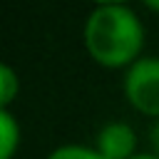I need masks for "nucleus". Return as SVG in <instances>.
<instances>
[{
    "label": "nucleus",
    "instance_id": "obj_1",
    "mask_svg": "<svg viewBox=\"0 0 159 159\" xmlns=\"http://www.w3.org/2000/svg\"><path fill=\"white\" fill-rule=\"evenodd\" d=\"M144 45L137 12L122 2H102L84 20V47L89 57L109 70L132 67Z\"/></svg>",
    "mask_w": 159,
    "mask_h": 159
},
{
    "label": "nucleus",
    "instance_id": "obj_7",
    "mask_svg": "<svg viewBox=\"0 0 159 159\" xmlns=\"http://www.w3.org/2000/svg\"><path fill=\"white\" fill-rule=\"evenodd\" d=\"M149 142H152V149H154V154L159 157V119L152 124V129H149Z\"/></svg>",
    "mask_w": 159,
    "mask_h": 159
},
{
    "label": "nucleus",
    "instance_id": "obj_2",
    "mask_svg": "<svg viewBox=\"0 0 159 159\" xmlns=\"http://www.w3.org/2000/svg\"><path fill=\"white\" fill-rule=\"evenodd\" d=\"M124 97L139 114L159 119V57H139L124 72Z\"/></svg>",
    "mask_w": 159,
    "mask_h": 159
},
{
    "label": "nucleus",
    "instance_id": "obj_4",
    "mask_svg": "<svg viewBox=\"0 0 159 159\" xmlns=\"http://www.w3.org/2000/svg\"><path fill=\"white\" fill-rule=\"evenodd\" d=\"M20 147V124L10 109H0V159H12Z\"/></svg>",
    "mask_w": 159,
    "mask_h": 159
},
{
    "label": "nucleus",
    "instance_id": "obj_5",
    "mask_svg": "<svg viewBox=\"0 0 159 159\" xmlns=\"http://www.w3.org/2000/svg\"><path fill=\"white\" fill-rule=\"evenodd\" d=\"M20 92V80L10 65H0V109H10V102Z\"/></svg>",
    "mask_w": 159,
    "mask_h": 159
},
{
    "label": "nucleus",
    "instance_id": "obj_3",
    "mask_svg": "<svg viewBox=\"0 0 159 159\" xmlns=\"http://www.w3.org/2000/svg\"><path fill=\"white\" fill-rule=\"evenodd\" d=\"M94 149L104 159H132L139 154L137 134L127 122H107L94 137Z\"/></svg>",
    "mask_w": 159,
    "mask_h": 159
},
{
    "label": "nucleus",
    "instance_id": "obj_9",
    "mask_svg": "<svg viewBox=\"0 0 159 159\" xmlns=\"http://www.w3.org/2000/svg\"><path fill=\"white\" fill-rule=\"evenodd\" d=\"M147 7L154 10V12H159V0H147Z\"/></svg>",
    "mask_w": 159,
    "mask_h": 159
},
{
    "label": "nucleus",
    "instance_id": "obj_6",
    "mask_svg": "<svg viewBox=\"0 0 159 159\" xmlns=\"http://www.w3.org/2000/svg\"><path fill=\"white\" fill-rule=\"evenodd\" d=\"M47 159H104L94 147H80V144H62L50 152Z\"/></svg>",
    "mask_w": 159,
    "mask_h": 159
},
{
    "label": "nucleus",
    "instance_id": "obj_8",
    "mask_svg": "<svg viewBox=\"0 0 159 159\" xmlns=\"http://www.w3.org/2000/svg\"><path fill=\"white\" fill-rule=\"evenodd\" d=\"M132 159H159V157H157L154 152H144V154L139 152V154H137V157H132Z\"/></svg>",
    "mask_w": 159,
    "mask_h": 159
}]
</instances>
